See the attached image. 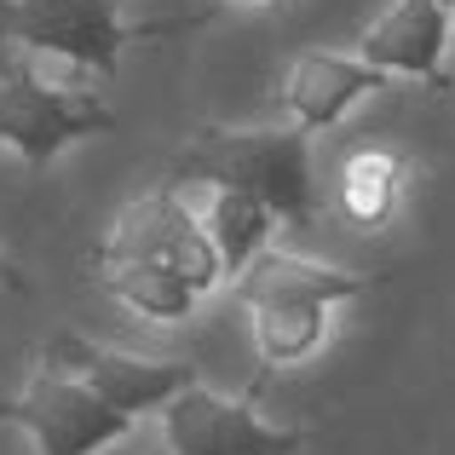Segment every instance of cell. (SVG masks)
<instances>
[{"label": "cell", "mask_w": 455, "mask_h": 455, "mask_svg": "<svg viewBox=\"0 0 455 455\" xmlns=\"http://www.w3.org/2000/svg\"><path fill=\"white\" fill-rule=\"evenodd\" d=\"M110 127H116V116L92 92L41 81L23 52L0 64V145L18 150L29 167L58 162L76 139H99Z\"/></svg>", "instance_id": "cell-6"}, {"label": "cell", "mask_w": 455, "mask_h": 455, "mask_svg": "<svg viewBox=\"0 0 455 455\" xmlns=\"http://www.w3.org/2000/svg\"><path fill=\"white\" fill-rule=\"evenodd\" d=\"M162 444L167 455H300V427H271L254 410V398H225V392L190 380L185 392L162 403Z\"/></svg>", "instance_id": "cell-7"}, {"label": "cell", "mask_w": 455, "mask_h": 455, "mask_svg": "<svg viewBox=\"0 0 455 455\" xmlns=\"http://www.w3.org/2000/svg\"><path fill=\"white\" fill-rule=\"evenodd\" d=\"M444 6H450V0H444Z\"/></svg>", "instance_id": "cell-18"}, {"label": "cell", "mask_w": 455, "mask_h": 455, "mask_svg": "<svg viewBox=\"0 0 455 455\" xmlns=\"http://www.w3.org/2000/svg\"><path fill=\"white\" fill-rule=\"evenodd\" d=\"M213 12H185V18L162 23H127L122 0H6V41L12 52L58 58V64L92 69V76H116L122 52L133 41H167V35L202 29Z\"/></svg>", "instance_id": "cell-4"}, {"label": "cell", "mask_w": 455, "mask_h": 455, "mask_svg": "<svg viewBox=\"0 0 455 455\" xmlns=\"http://www.w3.org/2000/svg\"><path fill=\"white\" fill-rule=\"evenodd\" d=\"M375 92H392V76H380L375 64H363L357 52H329V46H306L294 52L289 76H283L277 104L289 110V127H300L306 139L340 127V116L352 104L375 99Z\"/></svg>", "instance_id": "cell-9"}, {"label": "cell", "mask_w": 455, "mask_h": 455, "mask_svg": "<svg viewBox=\"0 0 455 455\" xmlns=\"http://www.w3.org/2000/svg\"><path fill=\"white\" fill-rule=\"evenodd\" d=\"M0 283H6L12 294H29V277H23V271H18V259H6V254H0Z\"/></svg>", "instance_id": "cell-13"}, {"label": "cell", "mask_w": 455, "mask_h": 455, "mask_svg": "<svg viewBox=\"0 0 455 455\" xmlns=\"http://www.w3.org/2000/svg\"><path fill=\"white\" fill-rule=\"evenodd\" d=\"M202 231H208L225 277H243L248 259H254L259 248H271L277 213L259 196H248V190H213V208H208V220H202Z\"/></svg>", "instance_id": "cell-12"}, {"label": "cell", "mask_w": 455, "mask_h": 455, "mask_svg": "<svg viewBox=\"0 0 455 455\" xmlns=\"http://www.w3.org/2000/svg\"><path fill=\"white\" fill-rule=\"evenodd\" d=\"M403 179H410L403 150H392V145H363V150L346 156L340 185H334V202H340V213L357 225V231H387V225L398 220Z\"/></svg>", "instance_id": "cell-11"}, {"label": "cell", "mask_w": 455, "mask_h": 455, "mask_svg": "<svg viewBox=\"0 0 455 455\" xmlns=\"http://www.w3.org/2000/svg\"><path fill=\"white\" fill-rule=\"evenodd\" d=\"M12 427L35 438L41 455H104L110 444H122L133 433V415H122L110 398L87 387L76 369H64L58 357L41 352L29 387L12 398Z\"/></svg>", "instance_id": "cell-5"}, {"label": "cell", "mask_w": 455, "mask_h": 455, "mask_svg": "<svg viewBox=\"0 0 455 455\" xmlns=\"http://www.w3.org/2000/svg\"><path fill=\"white\" fill-rule=\"evenodd\" d=\"M167 185L248 190L277 213V225H306L317 213L311 139L300 127H196L167 167Z\"/></svg>", "instance_id": "cell-3"}, {"label": "cell", "mask_w": 455, "mask_h": 455, "mask_svg": "<svg viewBox=\"0 0 455 455\" xmlns=\"http://www.w3.org/2000/svg\"><path fill=\"white\" fill-rule=\"evenodd\" d=\"M380 271H346V266H323V259L289 254V248H259L236 277V300L248 311L254 329V352H259V375L294 369L306 357L323 352L329 340V311L346 300H363L369 289H380Z\"/></svg>", "instance_id": "cell-2"}, {"label": "cell", "mask_w": 455, "mask_h": 455, "mask_svg": "<svg viewBox=\"0 0 455 455\" xmlns=\"http://www.w3.org/2000/svg\"><path fill=\"white\" fill-rule=\"evenodd\" d=\"M444 46H450V6L444 0H392L363 35L357 58L392 81H427L444 87Z\"/></svg>", "instance_id": "cell-10"}, {"label": "cell", "mask_w": 455, "mask_h": 455, "mask_svg": "<svg viewBox=\"0 0 455 455\" xmlns=\"http://www.w3.org/2000/svg\"><path fill=\"white\" fill-rule=\"evenodd\" d=\"M6 415H12V398H0V421H6Z\"/></svg>", "instance_id": "cell-16"}, {"label": "cell", "mask_w": 455, "mask_h": 455, "mask_svg": "<svg viewBox=\"0 0 455 455\" xmlns=\"http://www.w3.org/2000/svg\"><path fill=\"white\" fill-rule=\"evenodd\" d=\"M41 352L58 357L64 369H76L99 398H110L116 410L133 415V421L150 415V410H162L190 380H202L196 363H185V357H133V352H116V346H92V340H81V334H52Z\"/></svg>", "instance_id": "cell-8"}, {"label": "cell", "mask_w": 455, "mask_h": 455, "mask_svg": "<svg viewBox=\"0 0 455 455\" xmlns=\"http://www.w3.org/2000/svg\"><path fill=\"white\" fill-rule=\"evenodd\" d=\"M92 271H99V283L116 300L145 323H185L202 306V294H213L225 283L208 231L179 202L173 185L150 190V196H133L116 213L110 236L92 254Z\"/></svg>", "instance_id": "cell-1"}, {"label": "cell", "mask_w": 455, "mask_h": 455, "mask_svg": "<svg viewBox=\"0 0 455 455\" xmlns=\"http://www.w3.org/2000/svg\"><path fill=\"white\" fill-rule=\"evenodd\" d=\"M259 6H277V0H208L213 18H220V12H259Z\"/></svg>", "instance_id": "cell-14"}, {"label": "cell", "mask_w": 455, "mask_h": 455, "mask_svg": "<svg viewBox=\"0 0 455 455\" xmlns=\"http://www.w3.org/2000/svg\"><path fill=\"white\" fill-rule=\"evenodd\" d=\"M6 58H18V52H12V41H6V0H0V64H6Z\"/></svg>", "instance_id": "cell-15"}, {"label": "cell", "mask_w": 455, "mask_h": 455, "mask_svg": "<svg viewBox=\"0 0 455 455\" xmlns=\"http://www.w3.org/2000/svg\"><path fill=\"white\" fill-rule=\"evenodd\" d=\"M450 23H455V0H450Z\"/></svg>", "instance_id": "cell-17"}]
</instances>
